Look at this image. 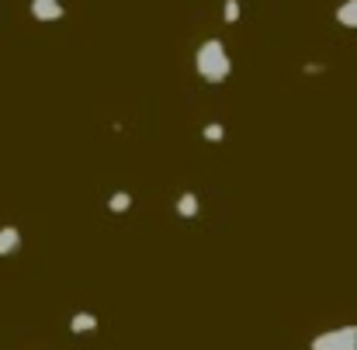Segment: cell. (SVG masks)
Instances as JSON below:
<instances>
[{"label":"cell","instance_id":"7a4b0ae2","mask_svg":"<svg viewBox=\"0 0 357 350\" xmlns=\"http://www.w3.org/2000/svg\"><path fill=\"white\" fill-rule=\"evenodd\" d=\"M309 350H357V323H351V326H333L326 333H316Z\"/></svg>","mask_w":357,"mask_h":350},{"label":"cell","instance_id":"6da1fadb","mask_svg":"<svg viewBox=\"0 0 357 350\" xmlns=\"http://www.w3.org/2000/svg\"><path fill=\"white\" fill-rule=\"evenodd\" d=\"M195 70L205 84H226L229 73H233V59L226 52V42L222 38H205L195 52Z\"/></svg>","mask_w":357,"mask_h":350},{"label":"cell","instance_id":"8992f818","mask_svg":"<svg viewBox=\"0 0 357 350\" xmlns=\"http://www.w3.org/2000/svg\"><path fill=\"white\" fill-rule=\"evenodd\" d=\"M21 250V229L17 226H0V257H14Z\"/></svg>","mask_w":357,"mask_h":350},{"label":"cell","instance_id":"277c9868","mask_svg":"<svg viewBox=\"0 0 357 350\" xmlns=\"http://www.w3.org/2000/svg\"><path fill=\"white\" fill-rule=\"evenodd\" d=\"M174 212H177V219H195V215L202 212V198H198L195 191H184V195H177Z\"/></svg>","mask_w":357,"mask_h":350},{"label":"cell","instance_id":"3957f363","mask_svg":"<svg viewBox=\"0 0 357 350\" xmlns=\"http://www.w3.org/2000/svg\"><path fill=\"white\" fill-rule=\"evenodd\" d=\"M28 10H31V17L42 21V24H52V21H63V17H66L63 0H31Z\"/></svg>","mask_w":357,"mask_h":350},{"label":"cell","instance_id":"52a82bcc","mask_svg":"<svg viewBox=\"0 0 357 350\" xmlns=\"http://www.w3.org/2000/svg\"><path fill=\"white\" fill-rule=\"evenodd\" d=\"M333 17H337L340 28H357V0H340Z\"/></svg>","mask_w":357,"mask_h":350},{"label":"cell","instance_id":"9c48e42d","mask_svg":"<svg viewBox=\"0 0 357 350\" xmlns=\"http://www.w3.org/2000/svg\"><path fill=\"white\" fill-rule=\"evenodd\" d=\"M202 139H205V142H222V139H226V125H222V121H208V125L202 128Z\"/></svg>","mask_w":357,"mask_h":350},{"label":"cell","instance_id":"5b68a950","mask_svg":"<svg viewBox=\"0 0 357 350\" xmlns=\"http://www.w3.org/2000/svg\"><path fill=\"white\" fill-rule=\"evenodd\" d=\"M98 326H101V319H98L94 312H87V309L70 316V333H73V337H80V333H94Z\"/></svg>","mask_w":357,"mask_h":350},{"label":"cell","instance_id":"30bf717a","mask_svg":"<svg viewBox=\"0 0 357 350\" xmlns=\"http://www.w3.org/2000/svg\"><path fill=\"white\" fill-rule=\"evenodd\" d=\"M239 14H243V3H239V0H226V3H222V21H226V24H236Z\"/></svg>","mask_w":357,"mask_h":350},{"label":"cell","instance_id":"8fae6325","mask_svg":"<svg viewBox=\"0 0 357 350\" xmlns=\"http://www.w3.org/2000/svg\"><path fill=\"white\" fill-rule=\"evenodd\" d=\"M302 73H305V77H319V73H326V63H316V59H309V63L302 66Z\"/></svg>","mask_w":357,"mask_h":350},{"label":"cell","instance_id":"ba28073f","mask_svg":"<svg viewBox=\"0 0 357 350\" xmlns=\"http://www.w3.org/2000/svg\"><path fill=\"white\" fill-rule=\"evenodd\" d=\"M132 205H135L132 191H115V195L108 198V212H112V215H125V212H128Z\"/></svg>","mask_w":357,"mask_h":350}]
</instances>
